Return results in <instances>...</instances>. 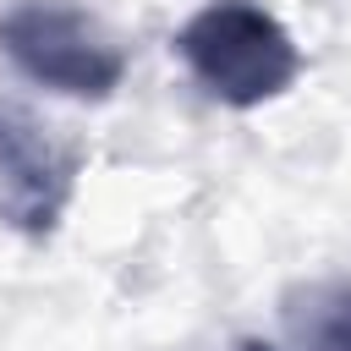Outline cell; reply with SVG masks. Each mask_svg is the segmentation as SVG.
<instances>
[{"label":"cell","mask_w":351,"mask_h":351,"mask_svg":"<svg viewBox=\"0 0 351 351\" xmlns=\"http://www.w3.org/2000/svg\"><path fill=\"white\" fill-rule=\"evenodd\" d=\"M176 55L186 60L192 82L230 110H258L302 77L296 38L274 11L252 0H214L186 16L176 33Z\"/></svg>","instance_id":"obj_1"},{"label":"cell","mask_w":351,"mask_h":351,"mask_svg":"<svg viewBox=\"0 0 351 351\" xmlns=\"http://www.w3.org/2000/svg\"><path fill=\"white\" fill-rule=\"evenodd\" d=\"M0 55L49 93L104 104L126 82V49L77 0H11L0 11Z\"/></svg>","instance_id":"obj_2"},{"label":"cell","mask_w":351,"mask_h":351,"mask_svg":"<svg viewBox=\"0 0 351 351\" xmlns=\"http://www.w3.org/2000/svg\"><path fill=\"white\" fill-rule=\"evenodd\" d=\"M82 176V154L71 143H60L38 115L0 104V225L27 236V241H49L71 208Z\"/></svg>","instance_id":"obj_3"},{"label":"cell","mask_w":351,"mask_h":351,"mask_svg":"<svg viewBox=\"0 0 351 351\" xmlns=\"http://www.w3.org/2000/svg\"><path fill=\"white\" fill-rule=\"evenodd\" d=\"M280 324L296 351H351V280H302L280 296Z\"/></svg>","instance_id":"obj_4"},{"label":"cell","mask_w":351,"mask_h":351,"mask_svg":"<svg viewBox=\"0 0 351 351\" xmlns=\"http://www.w3.org/2000/svg\"><path fill=\"white\" fill-rule=\"evenodd\" d=\"M241 351H269V346H258V340H241Z\"/></svg>","instance_id":"obj_5"}]
</instances>
